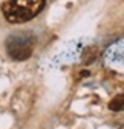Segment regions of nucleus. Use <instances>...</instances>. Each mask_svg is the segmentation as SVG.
<instances>
[{
	"label": "nucleus",
	"instance_id": "obj_5",
	"mask_svg": "<svg viewBox=\"0 0 124 129\" xmlns=\"http://www.w3.org/2000/svg\"><path fill=\"white\" fill-rule=\"evenodd\" d=\"M110 111H124V94H118L109 102Z\"/></svg>",
	"mask_w": 124,
	"mask_h": 129
},
{
	"label": "nucleus",
	"instance_id": "obj_6",
	"mask_svg": "<svg viewBox=\"0 0 124 129\" xmlns=\"http://www.w3.org/2000/svg\"><path fill=\"white\" fill-rule=\"evenodd\" d=\"M119 129H124V124H122V126H121V127H119Z\"/></svg>",
	"mask_w": 124,
	"mask_h": 129
},
{
	"label": "nucleus",
	"instance_id": "obj_1",
	"mask_svg": "<svg viewBox=\"0 0 124 129\" xmlns=\"http://www.w3.org/2000/svg\"><path fill=\"white\" fill-rule=\"evenodd\" d=\"M44 8V0H8L2 12L9 23H25L34 19Z\"/></svg>",
	"mask_w": 124,
	"mask_h": 129
},
{
	"label": "nucleus",
	"instance_id": "obj_3",
	"mask_svg": "<svg viewBox=\"0 0 124 129\" xmlns=\"http://www.w3.org/2000/svg\"><path fill=\"white\" fill-rule=\"evenodd\" d=\"M104 58L107 63L124 68V39L112 43L107 48L106 52H104Z\"/></svg>",
	"mask_w": 124,
	"mask_h": 129
},
{
	"label": "nucleus",
	"instance_id": "obj_4",
	"mask_svg": "<svg viewBox=\"0 0 124 129\" xmlns=\"http://www.w3.org/2000/svg\"><path fill=\"white\" fill-rule=\"evenodd\" d=\"M31 106V99H29V94L25 89H20L15 92L14 95V100H12V109L17 115H25L28 109Z\"/></svg>",
	"mask_w": 124,
	"mask_h": 129
},
{
	"label": "nucleus",
	"instance_id": "obj_2",
	"mask_svg": "<svg viewBox=\"0 0 124 129\" xmlns=\"http://www.w3.org/2000/svg\"><path fill=\"white\" fill-rule=\"evenodd\" d=\"M35 46V39L29 32H17L8 37L6 51L14 60H26L31 57Z\"/></svg>",
	"mask_w": 124,
	"mask_h": 129
}]
</instances>
